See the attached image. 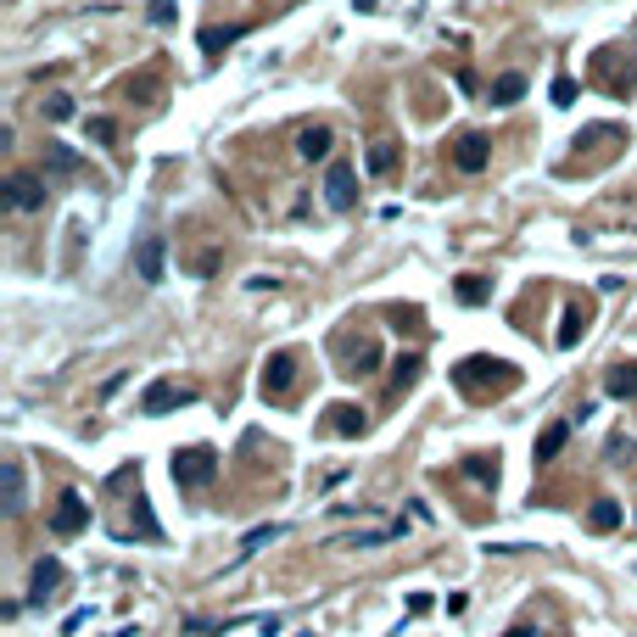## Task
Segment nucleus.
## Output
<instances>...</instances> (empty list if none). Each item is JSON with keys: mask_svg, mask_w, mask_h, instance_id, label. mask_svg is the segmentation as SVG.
<instances>
[{"mask_svg": "<svg viewBox=\"0 0 637 637\" xmlns=\"http://www.w3.org/2000/svg\"><path fill=\"white\" fill-rule=\"evenodd\" d=\"M6 202L17 212H39V207H46V179H39V174H12L6 179Z\"/></svg>", "mask_w": 637, "mask_h": 637, "instance_id": "obj_8", "label": "nucleus"}, {"mask_svg": "<svg viewBox=\"0 0 637 637\" xmlns=\"http://www.w3.org/2000/svg\"><path fill=\"white\" fill-rule=\"evenodd\" d=\"M486 157H492V140H486L481 129H464L453 140V168H459V174H481Z\"/></svg>", "mask_w": 637, "mask_h": 637, "instance_id": "obj_5", "label": "nucleus"}, {"mask_svg": "<svg viewBox=\"0 0 637 637\" xmlns=\"http://www.w3.org/2000/svg\"><path fill=\"white\" fill-rule=\"evenodd\" d=\"M325 425H330L335 436H364V425H369V419H364V409H358V402H335Z\"/></svg>", "mask_w": 637, "mask_h": 637, "instance_id": "obj_14", "label": "nucleus"}, {"mask_svg": "<svg viewBox=\"0 0 637 637\" xmlns=\"http://www.w3.org/2000/svg\"><path fill=\"white\" fill-rule=\"evenodd\" d=\"M520 95H525V79H520V73H498V79H492V95H486V101H492V106H515Z\"/></svg>", "mask_w": 637, "mask_h": 637, "instance_id": "obj_19", "label": "nucleus"}, {"mask_svg": "<svg viewBox=\"0 0 637 637\" xmlns=\"http://www.w3.org/2000/svg\"><path fill=\"white\" fill-rule=\"evenodd\" d=\"M503 637H537V632H531V626H509Z\"/></svg>", "mask_w": 637, "mask_h": 637, "instance_id": "obj_32", "label": "nucleus"}, {"mask_svg": "<svg viewBox=\"0 0 637 637\" xmlns=\"http://www.w3.org/2000/svg\"><path fill=\"white\" fill-rule=\"evenodd\" d=\"M587 325H592V308H587V302H570V308L559 313V330H554V342L570 352V347H576L582 335H587Z\"/></svg>", "mask_w": 637, "mask_h": 637, "instance_id": "obj_11", "label": "nucleus"}, {"mask_svg": "<svg viewBox=\"0 0 637 637\" xmlns=\"http://www.w3.org/2000/svg\"><path fill=\"white\" fill-rule=\"evenodd\" d=\"M296 386V352H269L263 364V397H285Z\"/></svg>", "mask_w": 637, "mask_h": 637, "instance_id": "obj_9", "label": "nucleus"}, {"mask_svg": "<svg viewBox=\"0 0 637 637\" xmlns=\"http://www.w3.org/2000/svg\"><path fill=\"white\" fill-rule=\"evenodd\" d=\"M190 402H196V386H179V380H152L140 392L145 414H174V409H190Z\"/></svg>", "mask_w": 637, "mask_h": 637, "instance_id": "obj_3", "label": "nucleus"}, {"mask_svg": "<svg viewBox=\"0 0 637 637\" xmlns=\"http://www.w3.org/2000/svg\"><path fill=\"white\" fill-rule=\"evenodd\" d=\"M369 174H392L397 168V140H369Z\"/></svg>", "mask_w": 637, "mask_h": 637, "instance_id": "obj_20", "label": "nucleus"}, {"mask_svg": "<svg viewBox=\"0 0 637 637\" xmlns=\"http://www.w3.org/2000/svg\"><path fill=\"white\" fill-rule=\"evenodd\" d=\"M554 106H576V79H570V73L554 79Z\"/></svg>", "mask_w": 637, "mask_h": 637, "instance_id": "obj_28", "label": "nucleus"}, {"mask_svg": "<svg viewBox=\"0 0 637 637\" xmlns=\"http://www.w3.org/2000/svg\"><path fill=\"white\" fill-rule=\"evenodd\" d=\"M62 592V559H34V576H29V604H51Z\"/></svg>", "mask_w": 637, "mask_h": 637, "instance_id": "obj_10", "label": "nucleus"}, {"mask_svg": "<svg viewBox=\"0 0 637 637\" xmlns=\"http://www.w3.org/2000/svg\"><path fill=\"white\" fill-rule=\"evenodd\" d=\"M168 470H174V486H207L212 476H219V453L207 448V442H190V448H179L174 453V464H168Z\"/></svg>", "mask_w": 637, "mask_h": 637, "instance_id": "obj_2", "label": "nucleus"}, {"mask_svg": "<svg viewBox=\"0 0 637 637\" xmlns=\"http://www.w3.org/2000/svg\"><path fill=\"white\" fill-rule=\"evenodd\" d=\"M280 531H285V525H258V531H252V537L241 542V559H252V554H258L263 542H274V537H280Z\"/></svg>", "mask_w": 637, "mask_h": 637, "instance_id": "obj_27", "label": "nucleus"}, {"mask_svg": "<svg viewBox=\"0 0 637 637\" xmlns=\"http://www.w3.org/2000/svg\"><path fill=\"white\" fill-rule=\"evenodd\" d=\"M464 476L476 486H498V453H464Z\"/></svg>", "mask_w": 637, "mask_h": 637, "instance_id": "obj_18", "label": "nucleus"}, {"mask_svg": "<svg viewBox=\"0 0 637 637\" xmlns=\"http://www.w3.org/2000/svg\"><path fill=\"white\" fill-rule=\"evenodd\" d=\"M152 23H174V0H152Z\"/></svg>", "mask_w": 637, "mask_h": 637, "instance_id": "obj_31", "label": "nucleus"}, {"mask_svg": "<svg viewBox=\"0 0 637 637\" xmlns=\"http://www.w3.org/2000/svg\"><path fill=\"white\" fill-rule=\"evenodd\" d=\"M46 118H51V123L73 118V101H68V95H51V101H46Z\"/></svg>", "mask_w": 637, "mask_h": 637, "instance_id": "obj_30", "label": "nucleus"}, {"mask_svg": "<svg viewBox=\"0 0 637 637\" xmlns=\"http://www.w3.org/2000/svg\"><path fill=\"white\" fill-rule=\"evenodd\" d=\"M375 369H380V347H375V342H358V347H352L347 375H375Z\"/></svg>", "mask_w": 637, "mask_h": 637, "instance_id": "obj_23", "label": "nucleus"}, {"mask_svg": "<svg viewBox=\"0 0 637 637\" xmlns=\"http://www.w3.org/2000/svg\"><path fill=\"white\" fill-rule=\"evenodd\" d=\"M604 392L609 397H637V364H632V358H621V364L604 375Z\"/></svg>", "mask_w": 637, "mask_h": 637, "instance_id": "obj_16", "label": "nucleus"}, {"mask_svg": "<svg viewBox=\"0 0 637 637\" xmlns=\"http://www.w3.org/2000/svg\"><path fill=\"white\" fill-rule=\"evenodd\" d=\"M112 135H118V123H112V118H90V140L112 145Z\"/></svg>", "mask_w": 637, "mask_h": 637, "instance_id": "obj_29", "label": "nucleus"}, {"mask_svg": "<svg viewBox=\"0 0 637 637\" xmlns=\"http://www.w3.org/2000/svg\"><path fill=\"white\" fill-rule=\"evenodd\" d=\"M453 380L470 397H481V392H515L520 386V369L509 364V358H486V352H470L464 364H453Z\"/></svg>", "mask_w": 637, "mask_h": 637, "instance_id": "obj_1", "label": "nucleus"}, {"mask_svg": "<svg viewBox=\"0 0 637 637\" xmlns=\"http://www.w3.org/2000/svg\"><path fill=\"white\" fill-rule=\"evenodd\" d=\"M6 515H23V464L6 459Z\"/></svg>", "mask_w": 637, "mask_h": 637, "instance_id": "obj_22", "label": "nucleus"}, {"mask_svg": "<svg viewBox=\"0 0 637 637\" xmlns=\"http://www.w3.org/2000/svg\"><path fill=\"white\" fill-rule=\"evenodd\" d=\"M330 145H335V135L325 129V123H308V129L296 135V152H302L308 162H325V157H330Z\"/></svg>", "mask_w": 637, "mask_h": 637, "instance_id": "obj_13", "label": "nucleus"}, {"mask_svg": "<svg viewBox=\"0 0 637 637\" xmlns=\"http://www.w3.org/2000/svg\"><path fill=\"white\" fill-rule=\"evenodd\" d=\"M46 168H51V174H73V168H79V152H68V145H51V152H46Z\"/></svg>", "mask_w": 637, "mask_h": 637, "instance_id": "obj_25", "label": "nucleus"}, {"mask_svg": "<svg viewBox=\"0 0 637 637\" xmlns=\"http://www.w3.org/2000/svg\"><path fill=\"white\" fill-rule=\"evenodd\" d=\"M386 318H392V330H419V325H425V313H419L414 302H409V308H402V302H397V308H392Z\"/></svg>", "mask_w": 637, "mask_h": 637, "instance_id": "obj_26", "label": "nucleus"}, {"mask_svg": "<svg viewBox=\"0 0 637 637\" xmlns=\"http://www.w3.org/2000/svg\"><path fill=\"white\" fill-rule=\"evenodd\" d=\"M135 274L145 285H157L162 274H168V246H162V236H140L135 241Z\"/></svg>", "mask_w": 637, "mask_h": 637, "instance_id": "obj_6", "label": "nucleus"}, {"mask_svg": "<svg viewBox=\"0 0 637 637\" xmlns=\"http://www.w3.org/2000/svg\"><path fill=\"white\" fill-rule=\"evenodd\" d=\"M325 202H330L335 212H352V207H358V174H352L347 162H335L330 174H325Z\"/></svg>", "mask_w": 637, "mask_h": 637, "instance_id": "obj_7", "label": "nucleus"}, {"mask_svg": "<svg viewBox=\"0 0 637 637\" xmlns=\"http://www.w3.org/2000/svg\"><path fill=\"white\" fill-rule=\"evenodd\" d=\"M84 525H90V498L62 492V498H56V509H51V531H56V537H79Z\"/></svg>", "mask_w": 637, "mask_h": 637, "instance_id": "obj_4", "label": "nucleus"}, {"mask_svg": "<svg viewBox=\"0 0 637 637\" xmlns=\"http://www.w3.org/2000/svg\"><path fill=\"white\" fill-rule=\"evenodd\" d=\"M587 525H592V531H615V525H621V503H615V498H599V503L587 509Z\"/></svg>", "mask_w": 637, "mask_h": 637, "instance_id": "obj_21", "label": "nucleus"}, {"mask_svg": "<svg viewBox=\"0 0 637 637\" xmlns=\"http://www.w3.org/2000/svg\"><path fill=\"white\" fill-rule=\"evenodd\" d=\"M565 442H570V425H565V419L542 425V431H537V448H531V459H537V464H554V459L565 453Z\"/></svg>", "mask_w": 637, "mask_h": 637, "instance_id": "obj_12", "label": "nucleus"}, {"mask_svg": "<svg viewBox=\"0 0 637 637\" xmlns=\"http://www.w3.org/2000/svg\"><path fill=\"white\" fill-rule=\"evenodd\" d=\"M419 375H425V358L419 352H402L397 364H392V392H414Z\"/></svg>", "mask_w": 637, "mask_h": 637, "instance_id": "obj_15", "label": "nucleus"}, {"mask_svg": "<svg viewBox=\"0 0 637 637\" xmlns=\"http://www.w3.org/2000/svg\"><path fill=\"white\" fill-rule=\"evenodd\" d=\"M453 296L464 308H481L486 296H492V280H486V274H459V285H453Z\"/></svg>", "mask_w": 637, "mask_h": 637, "instance_id": "obj_17", "label": "nucleus"}, {"mask_svg": "<svg viewBox=\"0 0 637 637\" xmlns=\"http://www.w3.org/2000/svg\"><path fill=\"white\" fill-rule=\"evenodd\" d=\"M246 29L241 23H229V29H202V51H212V56H219L224 46H236V39H241Z\"/></svg>", "mask_w": 637, "mask_h": 637, "instance_id": "obj_24", "label": "nucleus"}]
</instances>
